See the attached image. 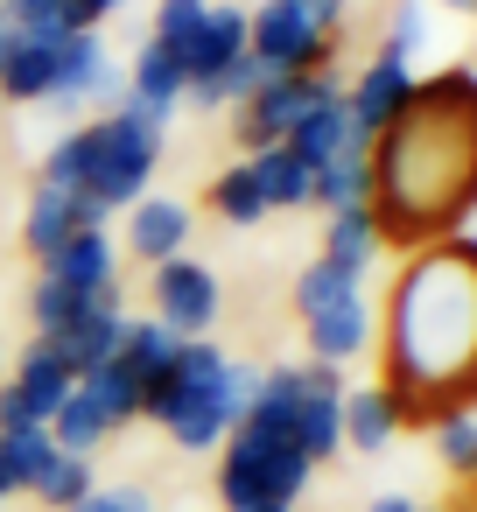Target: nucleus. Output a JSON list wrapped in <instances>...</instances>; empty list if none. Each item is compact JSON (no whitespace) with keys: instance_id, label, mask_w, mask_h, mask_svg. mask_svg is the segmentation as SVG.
Wrapping results in <instances>:
<instances>
[{"instance_id":"nucleus-1","label":"nucleus","mask_w":477,"mask_h":512,"mask_svg":"<svg viewBox=\"0 0 477 512\" xmlns=\"http://www.w3.org/2000/svg\"><path fill=\"white\" fill-rule=\"evenodd\" d=\"M477 204V78L442 71L372 134V218L379 239H435Z\"/></svg>"},{"instance_id":"nucleus-2","label":"nucleus","mask_w":477,"mask_h":512,"mask_svg":"<svg viewBox=\"0 0 477 512\" xmlns=\"http://www.w3.org/2000/svg\"><path fill=\"white\" fill-rule=\"evenodd\" d=\"M386 400L400 421H442L477 400V246L456 239L407 267L386 323Z\"/></svg>"},{"instance_id":"nucleus-3","label":"nucleus","mask_w":477,"mask_h":512,"mask_svg":"<svg viewBox=\"0 0 477 512\" xmlns=\"http://www.w3.org/2000/svg\"><path fill=\"white\" fill-rule=\"evenodd\" d=\"M225 372H232V358H225L218 344L183 337L176 365L141 393V414H148V421H162V428H169V442H183V449H211V442L232 428Z\"/></svg>"},{"instance_id":"nucleus-4","label":"nucleus","mask_w":477,"mask_h":512,"mask_svg":"<svg viewBox=\"0 0 477 512\" xmlns=\"http://www.w3.org/2000/svg\"><path fill=\"white\" fill-rule=\"evenodd\" d=\"M155 155H162V120L148 106H113L106 120H92V169L78 183V197H92L99 211H127L141 204L148 176H155Z\"/></svg>"},{"instance_id":"nucleus-5","label":"nucleus","mask_w":477,"mask_h":512,"mask_svg":"<svg viewBox=\"0 0 477 512\" xmlns=\"http://www.w3.org/2000/svg\"><path fill=\"white\" fill-rule=\"evenodd\" d=\"M309 470L316 463L295 449V435L260 428V421H232V442H225V463H218V498L232 512H246V505H295Z\"/></svg>"},{"instance_id":"nucleus-6","label":"nucleus","mask_w":477,"mask_h":512,"mask_svg":"<svg viewBox=\"0 0 477 512\" xmlns=\"http://www.w3.org/2000/svg\"><path fill=\"white\" fill-rule=\"evenodd\" d=\"M337 22H344V0H267L246 22V50L274 78H309V71H323Z\"/></svg>"},{"instance_id":"nucleus-7","label":"nucleus","mask_w":477,"mask_h":512,"mask_svg":"<svg viewBox=\"0 0 477 512\" xmlns=\"http://www.w3.org/2000/svg\"><path fill=\"white\" fill-rule=\"evenodd\" d=\"M71 386H78V379H71V365L57 358V344L36 337V344L22 351V365H15V386H0V435L50 428V414L64 407Z\"/></svg>"},{"instance_id":"nucleus-8","label":"nucleus","mask_w":477,"mask_h":512,"mask_svg":"<svg viewBox=\"0 0 477 512\" xmlns=\"http://www.w3.org/2000/svg\"><path fill=\"white\" fill-rule=\"evenodd\" d=\"M323 85H330V71H309V78H267L246 106H239V141H246V155H260V148H281L295 127H302V113L323 99Z\"/></svg>"},{"instance_id":"nucleus-9","label":"nucleus","mask_w":477,"mask_h":512,"mask_svg":"<svg viewBox=\"0 0 477 512\" xmlns=\"http://www.w3.org/2000/svg\"><path fill=\"white\" fill-rule=\"evenodd\" d=\"M288 435H295V449H302L309 463H323V456L344 449V379H337V365H309V372H302Z\"/></svg>"},{"instance_id":"nucleus-10","label":"nucleus","mask_w":477,"mask_h":512,"mask_svg":"<svg viewBox=\"0 0 477 512\" xmlns=\"http://www.w3.org/2000/svg\"><path fill=\"white\" fill-rule=\"evenodd\" d=\"M155 323H169L176 337L211 330V323H218V274L197 267L190 253L162 260V267H155Z\"/></svg>"},{"instance_id":"nucleus-11","label":"nucleus","mask_w":477,"mask_h":512,"mask_svg":"<svg viewBox=\"0 0 477 512\" xmlns=\"http://www.w3.org/2000/svg\"><path fill=\"white\" fill-rule=\"evenodd\" d=\"M120 253H113V239L106 232H71L50 260H43V274L50 281H64L71 295H85V302H120Z\"/></svg>"},{"instance_id":"nucleus-12","label":"nucleus","mask_w":477,"mask_h":512,"mask_svg":"<svg viewBox=\"0 0 477 512\" xmlns=\"http://www.w3.org/2000/svg\"><path fill=\"white\" fill-rule=\"evenodd\" d=\"M71 232H106V211L92 204V197H78V190H36V204H29V218H22V239H29V253L36 260H50Z\"/></svg>"},{"instance_id":"nucleus-13","label":"nucleus","mask_w":477,"mask_h":512,"mask_svg":"<svg viewBox=\"0 0 477 512\" xmlns=\"http://www.w3.org/2000/svg\"><path fill=\"white\" fill-rule=\"evenodd\" d=\"M407 92H414V71L393 64V57H372V64L358 71V85H344V113H351L358 134H379V127L407 106Z\"/></svg>"},{"instance_id":"nucleus-14","label":"nucleus","mask_w":477,"mask_h":512,"mask_svg":"<svg viewBox=\"0 0 477 512\" xmlns=\"http://www.w3.org/2000/svg\"><path fill=\"white\" fill-rule=\"evenodd\" d=\"M309 204H323V211L372 204V134L344 127V148H337V155L316 169V190H309Z\"/></svg>"},{"instance_id":"nucleus-15","label":"nucleus","mask_w":477,"mask_h":512,"mask_svg":"<svg viewBox=\"0 0 477 512\" xmlns=\"http://www.w3.org/2000/svg\"><path fill=\"white\" fill-rule=\"evenodd\" d=\"M120 337H127L120 302H99V309H85L64 337H50V344H57V358L71 365V379H85V372H99V365H113V358H120Z\"/></svg>"},{"instance_id":"nucleus-16","label":"nucleus","mask_w":477,"mask_h":512,"mask_svg":"<svg viewBox=\"0 0 477 512\" xmlns=\"http://www.w3.org/2000/svg\"><path fill=\"white\" fill-rule=\"evenodd\" d=\"M176 57H183V78H190V85H211L232 57H246V8H211L204 29H197Z\"/></svg>"},{"instance_id":"nucleus-17","label":"nucleus","mask_w":477,"mask_h":512,"mask_svg":"<svg viewBox=\"0 0 477 512\" xmlns=\"http://www.w3.org/2000/svg\"><path fill=\"white\" fill-rule=\"evenodd\" d=\"M92 92H113V64H106V43L99 29L71 36L64 29V57H57V85H50V106H85Z\"/></svg>"},{"instance_id":"nucleus-18","label":"nucleus","mask_w":477,"mask_h":512,"mask_svg":"<svg viewBox=\"0 0 477 512\" xmlns=\"http://www.w3.org/2000/svg\"><path fill=\"white\" fill-rule=\"evenodd\" d=\"M57 57H64V29H50V36H15V50H8V64H0V99H50V85H57Z\"/></svg>"},{"instance_id":"nucleus-19","label":"nucleus","mask_w":477,"mask_h":512,"mask_svg":"<svg viewBox=\"0 0 477 512\" xmlns=\"http://www.w3.org/2000/svg\"><path fill=\"white\" fill-rule=\"evenodd\" d=\"M127 246H134V260H155V267L176 260L190 246V211L176 197H141L134 218H127Z\"/></svg>"},{"instance_id":"nucleus-20","label":"nucleus","mask_w":477,"mask_h":512,"mask_svg":"<svg viewBox=\"0 0 477 512\" xmlns=\"http://www.w3.org/2000/svg\"><path fill=\"white\" fill-rule=\"evenodd\" d=\"M183 92H190L183 57H176L169 43H155V36H148V50H134V92H127V99H134V106H148L155 120H169Z\"/></svg>"},{"instance_id":"nucleus-21","label":"nucleus","mask_w":477,"mask_h":512,"mask_svg":"<svg viewBox=\"0 0 477 512\" xmlns=\"http://www.w3.org/2000/svg\"><path fill=\"white\" fill-rule=\"evenodd\" d=\"M365 344H372V309H365V295H351V302L309 316V351H316V365H344V358H358Z\"/></svg>"},{"instance_id":"nucleus-22","label":"nucleus","mask_w":477,"mask_h":512,"mask_svg":"<svg viewBox=\"0 0 477 512\" xmlns=\"http://www.w3.org/2000/svg\"><path fill=\"white\" fill-rule=\"evenodd\" d=\"M344 127H351V113H344V85L330 78V85H323V99H316V106L302 113V127H295V134H288L281 148H295V155H302L309 169H323V162H330V155L344 148Z\"/></svg>"},{"instance_id":"nucleus-23","label":"nucleus","mask_w":477,"mask_h":512,"mask_svg":"<svg viewBox=\"0 0 477 512\" xmlns=\"http://www.w3.org/2000/svg\"><path fill=\"white\" fill-rule=\"evenodd\" d=\"M176 351H183V337H176L169 323H155V316H148V323H134V316H127V337H120V358H113V365L148 393V386L176 365Z\"/></svg>"},{"instance_id":"nucleus-24","label":"nucleus","mask_w":477,"mask_h":512,"mask_svg":"<svg viewBox=\"0 0 477 512\" xmlns=\"http://www.w3.org/2000/svg\"><path fill=\"white\" fill-rule=\"evenodd\" d=\"M253 162V176H260V197H267V211H295V204H309V190H316V169L295 155V148H260V155H246Z\"/></svg>"},{"instance_id":"nucleus-25","label":"nucleus","mask_w":477,"mask_h":512,"mask_svg":"<svg viewBox=\"0 0 477 512\" xmlns=\"http://www.w3.org/2000/svg\"><path fill=\"white\" fill-rule=\"evenodd\" d=\"M372 253H379V218H372V204L330 211V225H323V260L344 267V274H365Z\"/></svg>"},{"instance_id":"nucleus-26","label":"nucleus","mask_w":477,"mask_h":512,"mask_svg":"<svg viewBox=\"0 0 477 512\" xmlns=\"http://www.w3.org/2000/svg\"><path fill=\"white\" fill-rule=\"evenodd\" d=\"M106 435H113L106 407H99L85 386H71V393H64V407L50 414V442H57L64 456H92V442H106Z\"/></svg>"},{"instance_id":"nucleus-27","label":"nucleus","mask_w":477,"mask_h":512,"mask_svg":"<svg viewBox=\"0 0 477 512\" xmlns=\"http://www.w3.org/2000/svg\"><path fill=\"white\" fill-rule=\"evenodd\" d=\"M393 428H400V414H393L386 386H344V442H358L372 456L393 442Z\"/></svg>"},{"instance_id":"nucleus-28","label":"nucleus","mask_w":477,"mask_h":512,"mask_svg":"<svg viewBox=\"0 0 477 512\" xmlns=\"http://www.w3.org/2000/svg\"><path fill=\"white\" fill-rule=\"evenodd\" d=\"M211 204H218V218H225V225H253V218H267V197H260L253 162H232V169L211 183Z\"/></svg>"},{"instance_id":"nucleus-29","label":"nucleus","mask_w":477,"mask_h":512,"mask_svg":"<svg viewBox=\"0 0 477 512\" xmlns=\"http://www.w3.org/2000/svg\"><path fill=\"white\" fill-rule=\"evenodd\" d=\"M351 295H358V274H344V267H330V260L302 267V281H295V309H302V323L323 316V309H337V302H351Z\"/></svg>"},{"instance_id":"nucleus-30","label":"nucleus","mask_w":477,"mask_h":512,"mask_svg":"<svg viewBox=\"0 0 477 512\" xmlns=\"http://www.w3.org/2000/svg\"><path fill=\"white\" fill-rule=\"evenodd\" d=\"M85 309H99V302L71 295V288H64V281H50V274H43V281H36V295H29V316H36V330H43V337H64Z\"/></svg>"},{"instance_id":"nucleus-31","label":"nucleus","mask_w":477,"mask_h":512,"mask_svg":"<svg viewBox=\"0 0 477 512\" xmlns=\"http://www.w3.org/2000/svg\"><path fill=\"white\" fill-rule=\"evenodd\" d=\"M78 386H85V393H92V400L106 407V421H113V428L141 414V386H134V379H127L120 365H99V372H85Z\"/></svg>"},{"instance_id":"nucleus-32","label":"nucleus","mask_w":477,"mask_h":512,"mask_svg":"<svg viewBox=\"0 0 477 512\" xmlns=\"http://www.w3.org/2000/svg\"><path fill=\"white\" fill-rule=\"evenodd\" d=\"M85 169H92V127L64 134V141L43 155V183H50V190H78V183H85Z\"/></svg>"},{"instance_id":"nucleus-33","label":"nucleus","mask_w":477,"mask_h":512,"mask_svg":"<svg viewBox=\"0 0 477 512\" xmlns=\"http://www.w3.org/2000/svg\"><path fill=\"white\" fill-rule=\"evenodd\" d=\"M85 491H92V456H57V463L43 470V484H36V498L57 505V512H71Z\"/></svg>"},{"instance_id":"nucleus-34","label":"nucleus","mask_w":477,"mask_h":512,"mask_svg":"<svg viewBox=\"0 0 477 512\" xmlns=\"http://www.w3.org/2000/svg\"><path fill=\"white\" fill-rule=\"evenodd\" d=\"M8 456H15V477H22V491H36V484H43V470H50L64 449L50 442V428H22V435H8Z\"/></svg>"},{"instance_id":"nucleus-35","label":"nucleus","mask_w":477,"mask_h":512,"mask_svg":"<svg viewBox=\"0 0 477 512\" xmlns=\"http://www.w3.org/2000/svg\"><path fill=\"white\" fill-rule=\"evenodd\" d=\"M435 449H442L449 470H477V414L449 407V414L435 421Z\"/></svg>"},{"instance_id":"nucleus-36","label":"nucleus","mask_w":477,"mask_h":512,"mask_svg":"<svg viewBox=\"0 0 477 512\" xmlns=\"http://www.w3.org/2000/svg\"><path fill=\"white\" fill-rule=\"evenodd\" d=\"M204 15H211V0H162V8H155V43L183 50V43L204 29Z\"/></svg>"},{"instance_id":"nucleus-37","label":"nucleus","mask_w":477,"mask_h":512,"mask_svg":"<svg viewBox=\"0 0 477 512\" xmlns=\"http://www.w3.org/2000/svg\"><path fill=\"white\" fill-rule=\"evenodd\" d=\"M421 36H428V15L414 8V0H400V8H393V22H386V43H379V57L407 64V57L421 50Z\"/></svg>"},{"instance_id":"nucleus-38","label":"nucleus","mask_w":477,"mask_h":512,"mask_svg":"<svg viewBox=\"0 0 477 512\" xmlns=\"http://www.w3.org/2000/svg\"><path fill=\"white\" fill-rule=\"evenodd\" d=\"M8 8V22L22 29V36H50V29H64V0H0Z\"/></svg>"},{"instance_id":"nucleus-39","label":"nucleus","mask_w":477,"mask_h":512,"mask_svg":"<svg viewBox=\"0 0 477 512\" xmlns=\"http://www.w3.org/2000/svg\"><path fill=\"white\" fill-rule=\"evenodd\" d=\"M120 8H127V0H64V29L85 36V29H99V22L120 15Z\"/></svg>"},{"instance_id":"nucleus-40","label":"nucleus","mask_w":477,"mask_h":512,"mask_svg":"<svg viewBox=\"0 0 477 512\" xmlns=\"http://www.w3.org/2000/svg\"><path fill=\"white\" fill-rule=\"evenodd\" d=\"M134 505H141V491H99V484H92L71 512H134Z\"/></svg>"},{"instance_id":"nucleus-41","label":"nucleus","mask_w":477,"mask_h":512,"mask_svg":"<svg viewBox=\"0 0 477 512\" xmlns=\"http://www.w3.org/2000/svg\"><path fill=\"white\" fill-rule=\"evenodd\" d=\"M22 477H15V456H8V435H0V498H15Z\"/></svg>"},{"instance_id":"nucleus-42","label":"nucleus","mask_w":477,"mask_h":512,"mask_svg":"<svg viewBox=\"0 0 477 512\" xmlns=\"http://www.w3.org/2000/svg\"><path fill=\"white\" fill-rule=\"evenodd\" d=\"M15 36H22V29L8 22V8H0V64H8V50H15Z\"/></svg>"},{"instance_id":"nucleus-43","label":"nucleus","mask_w":477,"mask_h":512,"mask_svg":"<svg viewBox=\"0 0 477 512\" xmlns=\"http://www.w3.org/2000/svg\"><path fill=\"white\" fill-rule=\"evenodd\" d=\"M372 512H414V498H379Z\"/></svg>"},{"instance_id":"nucleus-44","label":"nucleus","mask_w":477,"mask_h":512,"mask_svg":"<svg viewBox=\"0 0 477 512\" xmlns=\"http://www.w3.org/2000/svg\"><path fill=\"white\" fill-rule=\"evenodd\" d=\"M442 8H456V15H470V8H477V0H442Z\"/></svg>"},{"instance_id":"nucleus-45","label":"nucleus","mask_w":477,"mask_h":512,"mask_svg":"<svg viewBox=\"0 0 477 512\" xmlns=\"http://www.w3.org/2000/svg\"><path fill=\"white\" fill-rule=\"evenodd\" d=\"M246 512H288V505H246Z\"/></svg>"},{"instance_id":"nucleus-46","label":"nucleus","mask_w":477,"mask_h":512,"mask_svg":"<svg viewBox=\"0 0 477 512\" xmlns=\"http://www.w3.org/2000/svg\"><path fill=\"white\" fill-rule=\"evenodd\" d=\"M414 512H428V505H414Z\"/></svg>"}]
</instances>
